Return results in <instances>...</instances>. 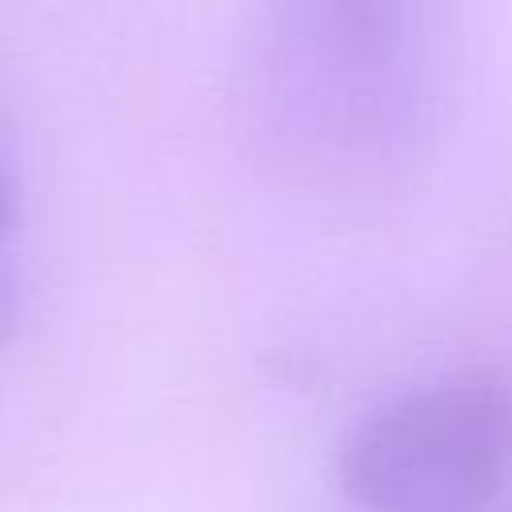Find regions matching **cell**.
<instances>
[{
	"label": "cell",
	"instance_id": "cell-2",
	"mask_svg": "<svg viewBox=\"0 0 512 512\" xmlns=\"http://www.w3.org/2000/svg\"><path fill=\"white\" fill-rule=\"evenodd\" d=\"M20 316H24V292H20V280H16V272L0 260V344L16 336Z\"/></svg>",
	"mask_w": 512,
	"mask_h": 512
},
{
	"label": "cell",
	"instance_id": "cell-1",
	"mask_svg": "<svg viewBox=\"0 0 512 512\" xmlns=\"http://www.w3.org/2000/svg\"><path fill=\"white\" fill-rule=\"evenodd\" d=\"M512 472V384L456 372L392 396L336 452L356 512H488Z\"/></svg>",
	"mask_w": 512,
	"mask_h": 512
},
{
	"label": "cell",
	"instance_id": "cell-3",
	"mask_svg": "<svg viewBox=\"0 0 512 512\" xmlns=\"http://www.w3.org/2000/svg\"><path fill=\"white\" fill-rule=\"evenodd\" d=\"M12 220H16V192H12L8 172L0 168V236L12 228Z\"/></svg>",
	"mask_w": 512,
	"mask_h": 512
}]
</instances>
